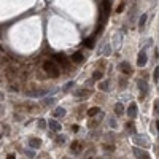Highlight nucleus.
I'll list each match as a JSON object with an SVG mask.
<instances>
[{"mask_svg":"<svg viewBox=\"0 0 159 159\" xmlns=\"http://www.w3.org/2000/svg\"><path fill=\"white\" fill-rule=\"evenodd\" d=\"M43 70H45V73L46 75H49V76H53V78H56V76H59V67L53 62V61H46L45 64H43Z\"/></svg>","mask_w":159,"mask_h":159,"instance_id":"nucleus-1","label":"nucleus"},{"mask_svg":"<svg viewBox=\"0 0 159 159\" xmlns=\"http://www.w3.org/2000/svg\"><path fill=\"white\" fill-rule=\"evenodd\" d=\"M18 75H19V67H16V65H8V67L5 68V76L8 78V81L16 80Z\"/></svg>","mask_w":159,"mask_h":159,"instance_id":"nucleus-2","label":"nucleus"},{"mask_svg":"<svg viewBox=\"0 0 159 159\" xmlns=\"http://www.w3.org/2000/svg\"><path fill=\"white\" fill-rule=\"evenodd\" d=\"M146 64V53L145 51H140L138 53V57H137V65L138 67H143Z\"/></svg>","mask_w":159,"mask_h":159,"instance_id":"nucleus-3","label":"nucleus"},{"mask_svg":"<svg viewBox=\"0 0 159 159\" xmlns=\"http://www.w3.org/2000/svg\"><path fill=\"white\" fill-rule=\"evenodd\" d=\"M134 154H135L138 159H151L146 151H142V150H138V148H134Z\"/></svg>","mask_w":159,"mask_h":159,"instance_id":"nucleus-4","label":"nucleus"},{"mask_svg":"<svg viewBox=\"0 0 159 159\" xmlns=\"http://www.w3.org/2000/svg\"><path fill=\"white\" fill-rule=\"evenodd\" d=\"M119 68H121V72L124 75H131L132 73V68H131V65L127 62H121V67H119Z\"/></svg>","mask_w":159,"mask_h":159,"instance_id":"nucleus-5","label":"nucleus"},{"mask_svg":"<svg viewBox=\"0 0 159 159\" xmlns=\"http://www.w3.org/2000/svg\"><path fill=\"white\" fill-rule=\"evenodd\" d=\"M127 115H129V118H135V116H137V105H135V103H131V105H129Z\"/></svg>","mask_w":159,"mask_h":159,"instance_id":"nucleus-6","label":"nucleus"},{"mask_svg":"<svg viewBox=\"0 0 159 159\" xmlns=\"http://www.w3.org/2000/svg\"><path fill=\"white\" fill-rule=\"evenodd\" d=\"M89 96H91V92H89L88 89L76 91V92H75V97H80V99H86V97H89Z\"/></svg>","mask_w":159,"mask_h":159,"instance_id":"nucleus-7","label":"nucleus"},{"mask_svg":"<svg viewBox=\"0 0 159 159\" xmlns=\"http://www.w3.org/2000/svg\"><path fill=\"white\" fill-rule=\"evenodd\" d=\"M134 142H135V143H138V145H143V146H146V145H148V140H146L145 137H138V135H135V137H134Z\"/></svg>","mask_w":159,"mask_h":159,"instance_id":"nucleus-8","label":"nucleus"},{"mask_svg":"<svg viewBox=\"0 0 159 159\" xmlns=\"http://www.w3.org/2000/svg\"><path fill=\"white\" fill-rule=\"evenodd\" d=\"M48 126H49L53 131H61V124H59L57 121H54V119H51V121L48 123Z\"/></svg>","mask_w":159,"mask_h":159,"instance_id":"nucleus-9","label":"nucleus"},{"mask_svg":"<svg viewBox=\"0 0 159 159\" xmlns=\"http://www.w3.org/2000/svg\"><path fill=\"white\" fill-rule=\"evenodd\" d=\"M65 115V110L62 108V107H57L56 110H54V118H62Z\"/></svg>","mask_w":159,"mask_h":159,"instance_id":"nucleus-10","label":"nucleus"},{"mask_svg":"<svg viewBox=\"0 0 159 159\" xmlns=\"http://www.w3.org/2000/svg\"><path fill=\"white\" fill-rule=\"evenodd\" d=\"M29 145H30L32 148H38L40 145H42V140H40V138H30Z\"/></svg>","mask_w":159,"mask_h":159,"instance_id":"nucleus-11","label":"nucleus"},{"mask_svg":"<svg viewBox=\"0 0 159 159\" xmlns=\"http://www.w3.org/2000/svg\"><path fill=\"white\" fill-rule=\"evenodd\" d=\"M70 150H72L73 153H78L80 150H81V145H80V142H73V143L70 145Z\"/></svg>","mask_w":159,"mask_h":159,"instance_id":"nucleus-12","label":"nucleus"},{"mask_svg":"<svg viewBox=\"0 0 159 159\" xmlns=\"http://www.w3.org/2000/svg\"><path fill=\"white\" fill-rule=\"evenodd\" d=\"M72 61L76 62V64H78V62H81V61H83V54H81V53H75V54L72 56Z\"/></svg>","mask_w":159,"mask_h":159,"instance_id":"nucleus-13","label":"nucleus"},{"mask_svg":"<svg viewBox=\"0 0 159 159\" xmlns=\"http://www.w3.org/2000/svg\"><path fill=\"white\" fill-rule=\"evenodd\" d=\"M54 59H56L57 62H61L62 65H67V59H65L62 54H54Z\"/></svg>","mask_w":159,"mask_h":159,"instance_id":"nucleus-14","label":"nucleus"},{"mask_svg":"<svg viewBox=\"0 0 159 159\" xmlns=\"http://www.w3.org/2000/svg\"><path fill=\"white\" fill-rule=\"evenodd\" d=\"M99 111H100L99 107H92V108L88 110V116H96V115H99Z\"/></svg>","mask_w":159,"mask_h":159,"instance_id":"nucleus-15","label":"nucleus"},{"mask_svg":"<svg viewBox=\"0 0 159 159\" xmlns=\"http://www.w3.org/2000/svg\"><path fill=\"white\" fill-rule=\"evenodd\" d=\"M138 86H140V89H143V96H145V94H146V91H148V86H146V83L140 80V81H138Z\"/></svg>","mask_w":159,"mask_h":159,"instance_id":"nucleus-16","label":"nucleus"},{"mask_svg":"<svg viewBox=\"0 0 159 159\" xmlns=\"http://www.w3.org/2000/svg\"><path fill=\"white\" fill-rule=\"evenodd\" d=\"M115 111H116L118 115H121V113L124 111V108H123V105H121V103H116V107H115Z\"/></svg>","mask_w":159,"mask_h":159,"instance_id":"nucleus-17","label":"nucleus"},{"mask_svg":"<svg viewBox=\"0 0 159 159\" xmlns=\"http://www.w3.org/2000/svg\"><path fill=\"white\" fill-rule=\"evenodd\" d=\"M85 45H86V48H92L94 46V40L92 38H88L86 42H85Z\"/></svg>","mask_w":159,"mask_h":159,"instance_id":"nucleus-18","label":"nucleus"},{"mask_svg":"<svg viewBox=\"0 0 159 159\" xmlns=\"http://www.w3.org/2000/svg\"><path fill=\"white\" fill-rule=\"evenodd\" d=\"M145 22H146V14H143V16L140 18V22H138V27H143V26H145Z\"/></svg>","mask_w":159,"mask_h":159,"instance_id":"nucleus-19","label":"nucleus"},{"mask_svg":"<svg viewBox=\"0 0 159 159\" xmlns=\"http://www.w3.org/2000/svg\"><path fill=\"white\" fill-rule=\"evenodd\" d=\"M102 78V72H94L92 73V80H100Z\"/></svg>","mask_w":159,"mask_h":159,"instance_id":"nucleus-20","label":"nucleus"},{"mask_svg":"<svg viewBox=\"0 0 159 159\" xmlns=\"http://www.w3.org/2000/svg\"><path fill=\"white\" fill-rule=\"evenodd\" d=\"M153 76H154V81H157V80H159V67H156V70H154Z\"/></svg>","mask_w":159,"mask_h":159,"instance_id":"nucleus-21","label":"nucleus"},{"mask_svg":"<svg viewBox=\"0 0 159 159\" xmlns=\"http://www.w3.org/2000/svg\"><path fill=\"white\" fill-rule=\"evenodd\" d=\"M154 111L159 115V100H156V102H154Z\"/></svg>","mask_w":159,"mask_h":159,"instance_id":"nucleus-22","label":"nucleus"},{"mask_svg":"<svg viewBox=\"0 0 159 159\" xmlns=\"http://www.w3.org/2000/svg\"><path fill=\"white\" fill-rule=\"evenodd\" d=\"M57 142H59V143H64V142H65V137H64V135H59V137H57Z\"/></svg>","mask_w":159,"mask_h":159,"instance_id":"nucleus-23","label":"nucleus"},{"mask_svg":"<svg viewBox=\"0 0 159 159\" xmlns=\"http://www.w3.org/2000/svg\"><path fill=\"white\" fill-rule=\"evenodd\" d=\"M38 126H40V127H45V126H46V123L43 121V119H40V121H38Z\"/></svg>","mask_w":159,"mask_h":159,"instance_id":"nucleus-24","label":"nucleus"},{"mask_svg":"<svg viewBox=\"0 0 159 159\" xmlns=\"http://www.w3.org/2000/svg\"><path fill=\"white\" fill-rule=\"evenodd\" d=\"M107 86H108L107 81H105V83H100V89H107Z\"/></svg>","mask_w":159,"mask_h":159,"instance_id":"nucleus-25","label":"nucleus"},{"mask_svg":"<svg viewBox=\"0 0 159 159\" xmlns=\"http://www.w3.org/2000/svg\"><path fill=\"white\" fill-rule=\"evenodd\" d=\"M7 159H14V154H8V157Z\"/></svg>","mask_w":159,"mask_h":159,"instance_id":"nucleus-26","label":"nucleus"}]
</instances>
